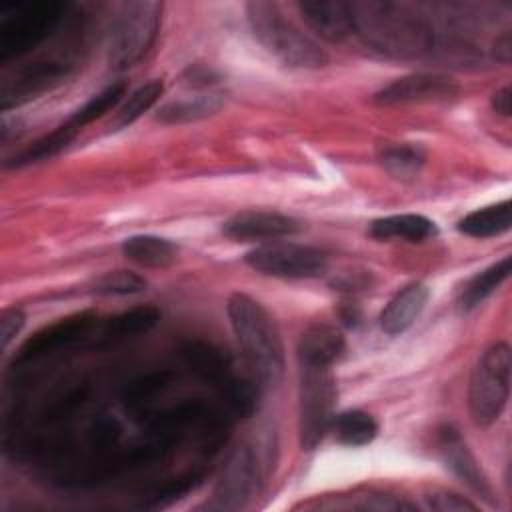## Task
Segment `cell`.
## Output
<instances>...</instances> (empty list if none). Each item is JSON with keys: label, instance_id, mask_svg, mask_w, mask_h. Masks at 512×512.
Instances as JSON below:
<instances>
[{"label": "cell", "instance_id": "obj_1", "mask_svg": "<svg viewBox=\"0 0 512 512\" xmlns=\"http://www.w3.org/2000/svg\"><path fill=\"white\" fill-rule=\"evenodd\" d=\"M354 32L374 50L392 58H414L430 50L434 30L408 4L388 0L350 2Z\"/></svg>", "mask_w": 512, "mask_h": 512}, {"label": "cell", "instance_id": "obj_18", "mask_svg": "<svg viewBox=\"0 0 512 512\" xmlns=\"http://www.w3.org/2000/svg\"><path fill=\"white\" fill-rule=\"evenodd\" d=\"M342 352L344 338L340 330L330 324H312L298 340L300 366H332Z\"/></svg>", "mask_w": 512, "mask_h": 512}, {"label": "cell", "instance_id": "obj_27", "mask_svg": "<svg viewBox=\"0 0 512 512\" xmlns=\"http://www.w3.org/2000/svg\"><path fill=\"white\" fill-rule=\"evenodd\" d=\"M172 382V374L166 370L150 372L132 380L124 390V404L132 414H144L154 404L156 396L162 394Z\"/></svg>", "mask_w": 512, "mask_h": 512}, {"label": "cell", "instance_id": "obj_20", "mask_svg": "<svg viewBox=\"0 0 512 512\" xmlns=\"http://www.w3.org/2000/svg\"><path fill=\"white\" fill-rule=\"evenodd\" d=\"M436 234V224L422 214H394L378 218L370 224V236L376 240L402 238L408 242H422Z\"/></svg>", "mask_w": 512, "mask_h": 512}, {"label": "cell", "instance_id": "obj_4", "mask_svg": "<svg viewBox=\"0 0 512 512\" xmlns=\"http://www.w3.org/2000/svg\"><path fill=\"white\" fill-rule=\"evenodd\" d=\"M246 16L262 46L292 68L316 70L328 64V54L296 28L274 2H248Z\"/></svg>", "mask_w": 512, "mask_h": 512}, {"label": "cell", "instance_id": "obj_32", "mask_svg": "<svg viewBox=\"0 0 512 512\" xmlns=\"http://www.w3.org/2000/svg\"><path fill=\"white\" fill-rule=\"evenodd\" d=\"M198 480H200V476L192 474V472L184 474V476H178V478H172V480H166L146 496V502L142 506H146V508H164V506L172 504L174 500L182 498L186 492H190L198 484Z\"/></svg>", "mask_w": 512, "mask_h": 512}, {"label": "cell", "instance_id": "obj_2", "mask_svg": "<svg viewBox=\"0 0 512 512\" xmlns=\"http://www.w3.org/2000/svg\"><path fill=\"white\" fill-rule=\"evenodd\" d=\"M228 318L248 372L260 388L276 386L284 372V346L274 318L260 302L242 292L228 298Z\"/></svg>", "mask_w": 512, "mask_h": 512}, {"label": "cell", "instance_id": "obj_6", "mask_svg": "<svg viewBox=\"0 0 512 512\" xmlns=\"http://www.w3.org/2000/svg\"><path fill=\"white\" fill-rule=\"evenodd\" d=\"M64 4L52 0L16 2L0 10V62L28 54L46 40L62 18Z\"/></svg>", "mask_w": 512, "mask_h": 512}, {"label": "cell", "instance_id": "obj_19", "mask_svg": "<svg viewBox=\"0 0 512 512\" xmlns=\"http://www.w3.org/2000/svg\"><path fill=\"white\" fill-rule=\"evenodd\" d=\"M160 310L150 304L134 306L130 310H124L120 314H114L108 318L100 328V340L102 342H120L138 334H144L152 330L160 322Z\"/></svg>", "mask_w": 512, "mask_h": 512}, {"label": "cell", "instance_id": "obj_8", "mask_svg": "<svg viewBox=\"0 0 512 512\" xmlns=\"http://www.w3.org/2000/svg\"><path fill=\"white\" fill-rule=\"evenodd\" d=\"M336 384L330 366H300L298 434L304 450H314L334 420Z\"/></svg>", "mask_w": 512, "mask_h": 512}, {"label": "cell", "instance_id": "obj_24", "mask_svg": "<svg viewBox=\"0 0 512 512\" xmlns=\"http://www.w3.org/2000/svg\"><path fill=\"white\" fill-rule=\"evenodd\" d=\"M512 272V256H504L502 260L494 262L492 266L478 272L474 278H470L462 292H460V306L464 310L476 308L480 302H484Z\"/></svg>", "mask_w": 512, "mask_h": 512}, {"label": "cell", "instance_id": "obj_12", "mask_svg": "<svg viewBox=\"0 0 512 512\" xmlns=\"http://www.w3.org/2000/svg\"><path fill=\"white\" fill-rule=\"evenodd\" d=\"M68 76V64L62 60H36L20 66L4 78L0 88V108L6 112L50 92Z\"/></svg>", "mask_w": 512, "mask_h": 512}, {"label": "cell", "instance_id": "obj_9", "mask_svg": "<svg viewBox=\"0 0 512 512\" xmlns=\"http://www.w3.org/2000/svg\"><path fill=\"white\" fill-rule=\"evenodd\" d=\"M244 260L256 272L278 278H316L328 266V258L322 250L276 240L252 248Z\"/></svg>", "mask_w": 512, "mask_h": 512}, {"label": "cell", "instance_id": "obj_29", "mask_svg": "<svg viewBox=\"0 0 512 512\" xmlns=\"http://www.w3.org/2000/svg\"><path fill=\"white\" fill-rule=\"evenodd\" d=\"M424 160H426V156H424L422 148L414 146V144H392L380 152L382 166L394 178H400V180L414 178L420 172Z\"/></svg>", "mask_w": 512, "mask_h": 512}, {"label": "cell", "instance_id": "obj_11", "mask_svg": "<svg viewBox=\"0 0 512 512\" xmlns=\"http://www.w3.org/2000/svg\"><path fill=\"white\" fill-rule=\"evenodd\" d=\"M94 324H96L94 312H76L40 328L18 348L12 362L14 368L38 362L62 348L78 344L92 332Z\"/></svg>", "mask_w": 512, "mask_h": 512}, {"label": "cell", "instance_id": "obj_33", "mask_svg": "<svg viewBox=\"0 0 512 512\" xmlns=\"http://www.w3.org/2000/svg\"><path fill=\"white\" fill-rule=\"evenodd\" d=\"M90 444L94 450L104 454L108 448H114L122 436V424L108 414H102L100 418L94 420L90 428Z\"/></svg>", "mask_w": 512, "mask_h": 512}, {"label": "cell", "instance_id": "obj_13", "mask_svg": "<svg viewBox=\"0 0 512 512\" xmlns=\"http://www.w3.org/2000/svg\"><path fill=\"white\" fill-rule=\"evenodd\" d=\"M458 94V86L452 78L444 74H408L402 76L388 86H384L380 92H376L374 102L384 106H396V104H414V102H434V100H446Z\"/></svg>", "mask_w": 512, "mask_h": 512}, {"label": "cell", "instance_id": "obj_7", "mask_svg": "<svg viewBox=\"0 0 512 512\" xmlns=\"http://www.w3.org/2000/svg\"><path fill=\"white\" fill-rule=\"evenodd\" d=\"M162 4L154 0L126 2L110 32L108 62L114 70H126L140 62L152 48L160 28Z\"/></svg>", "mask_w": 512, "mask_h": 512}, {"label": "cell", "instance_id": "obj_28", "mask_svg": "<svg viewBox=\"0 0 512 512\" xmlns=\"http://www.w3.org/2000/svg\"><path fill=\"white\" fill-rule=\"evenodd\" d=\"M162 90H164L162 80H150V82L142 84L140 88H136L118 108V112L110 124L112 130H120V128L130 126L132 122H136L146 110H150L158 102V98L162 96Z\"/></svg>", "mask_w": 512, "mask_h": 512}, {"label": "cell", "instance_id": "obj_37", "mask_svg": "<svg viewBox=\"0 0 512 512\" xmlns=\"http://www.w3.org/2000/svg\"><path fill=\"white\" fill-rule=\"evenodd\" d=\"M492 108L500 116H510V112H512V90H510V86H502L500 90L494 92Z\"/></svg>", "mask_w": 512, "mask_h": 512}, {"label": "cell", "instance_id": "obj_16", "mask_svg": "<svg viewBox=\"0 0 512 512\" xmlns=\"http://www.w3.org/2000/svg\"><path fill=\"white\" fill-rule=\"evenodd\" d=\"M298 12L308 28L328 42H342L354 32L350 2L302 0L298 2Z\"/></svg>", "mask_w": 512, "mask_h": 512}, {"label": "cell", "instance_id": "obj_17", "mask_svg": "<svg viewBox=\"0 0 512 512\" xmlns=\"http://www.w3.org/2000/svg\"><path fill=\"white\" fill-rule=\"evenodd\" d=\"M428 298H430V290L426 284H422V282L408 284L382 310L380 328L390 336L402 334L422 314Z\"/></svg>", "mask_w": 512, "mask_h": 512}, {"label": "cell", "instance_id": "obj_15", "mask_svg": "<svg viewBox=\"0 0 512 512\" xmlns=\"http://www.w3.org/2000/svg\"><path fill=\"white\" fill-rule=\"evenodd\" d=\"M438 450L442 454V460L446 462V466L470 488L474 490L478 496H482L484 500L492 502V486L486 478V474L482 472L480 464L476 462L474 454L468 450L466 442L462 440V436L450 428L444 426L438 430Z\"/></svg>", "mask_w": 512, "mask_h": 512}, {"label": "cell", "instance_id": "obj_31", "mask_svg": "<svg viewBox=\"0 0 512 512\" xmlns=\"http://www.w3.org/2000/svg\"><path fill=\"white\" fill-rule=\"evenodd\" d=\"M92 290L102 296H130L146 290V280L130 270H114L96 278Z\"/></svg>", "mask_w": 512, "mask_h": 512}, {"label": "cell", "instance_id": "obj_14", "mask_svg": "<svg viewBox=\"0 0 512 512\" xmlns=\"http://www.w3.org/2000/svg\"><path fill=\"white\" fill-rule=\"evenodd\" d=\"M300 224L280 212L270 210H244L230 216L222 224V232L236 242H256V240H276L296 234Z\"/></svg>", "mask_w": 512, "mask_h": 512}, {"label": "cell", "instance_id": "obj_36", "mask_svg": "<svg viewBox=\"0 0 512 512\" xmlns=\"http://www.w3.org/2000/svg\"><path fill=\"white\" fill-rule=\"evenodd\" d=\"M492 56L502 62V64H508L510 58H512V36L510 32H502L494 44H492Z\"/></svg>", "mask_w": 512, "mask_h": 512}, {"label": "cell", "instance_id": "obj_25", "mask_svg": "<svg viewBox=\"0 0 512 512\" xmlns=\"http://www.w3.org/2000/svg\"><path fill=\"white\" fill-rule=\"evenodd\" d=\"M332 430L340 444L358 448L370 444L376 438L378 424L368 412L346 410L332 420Z\"/></svg>", "mask_w": 512, "mask_h": 512}, {"label": "cell", "instance_id": "obj_34", "mask_svg": "<svg viewBox=\"0 0 512 512\" xmlns=\"http://www.w3.org/2000/svg\"><path fill=\"white\" fill-rule=\"evenodd\" d=\"M424 502L432 510L440 512H466V510H476V504H472L468 498L444 490V488H432L424 494Z\"/></svg>", "mask_w": 512, "mask_h": 512}, {"label": "cell", "instance_id": "obj_5", "mask_svg": "<svg viewBox=\"0 0 512 512\" xmlns=\"http://www.w3.org/2000/svg\"><path fill=\"white\" fill-rule=\"evenodd\" d=\"M512 354L506 342L484 350L476 362L468 388V410L476 426L494 424L506 408L510 394Z\"/></svg>", "mask_w": 512, "mask_h": 512}, {"label": "cell", "instance_id": "obj_35", "mask_svg": "<svg viewBox=\"0 0 512 512\" xmlns=\"http://www.w3.org/2000/svg\"><path fill=\"white\" fill-rule=\"evenodd\" d=\"M24 326V314L18 308H6L0 314V342H2V350L8 348V344L16 338V334L22 330Z\"/></svg>", "mask_w": 512, "mask_h": 512}, {"label": "cell", "instance_id": "obj_21", "mask_svg": "<svg viewBox=\"0 0 512 512\" xmlns=\"http://www.w3.org/2000/svg\"><path fill=\"white\" fill-rule=\"evenodd\" d=\"M122 254L138 266L166 268L176 260V246L160 236H130L122 242Z\"/></svg>", "mask_w": 512, "mask_h": 512}, {"label": "cell", "instance_id": "obj_23", "mask_svg": "<svg viewBox=\"0 0 512 512\" xmlns=\"http://www.w3.org/2000/svg\"><path fill=\"white\" fill-rule=\"evenodd\" d=\"M224 104V96L220 92H206L198 96H188L182 100H174L160 108L158 120L164 124H184L194 122L206 116L216 114Z\"/></svg>", "mask_w": 512, "mask_h": 512}, {"label": "cell", "instance_id": "obj_22", "mask_svg": "<svg viewBox=\"0 0 512 512\" xmlns=\"http://www.w3.org/2000/svg\"><path fill=\"white\" fill-rule=\"evenodd\" d=\"M512 226V202L502 200L498 204L474 210L458 222V230L472 238H490L508 232Z\"/></svg>", "mask_w": 512, "mask_h": 512}, {"label": "cell", "instance_id": "obj_30", "mask_svg": "<svg viewBox=\"0 0 512 512\" xmlns=\"http://www.w3.org/2000/svg\"><path fill=\"white\" fill-rule=\"evenodd\" d=\"M126 94V82H116V84H110L106 86L102 92L94 94L84 106H80L70 118L68 122L82 130L86 124L102 118L106 112H110L116 104H120V100L124 98Z\"/></svg>", "mask_w": 512, "mask_h": 512}, {"label": "cell", "instance_id": "obj_10", "mask_svg": "<svg viewBox=\"0 0 512 512\" xmlns=\"http://www.w3.org/2000/svg\"><path fill=\"white\" fill-rule=\"evenodd\" d=\"M260 464L248 444L236 446L222 466L220 478L214 486L210 508L240 510L258 492Z\"/></svg>", "mask_w": 512, "mask_h": 512}, {"label": "cell", "instance_id": "obj_26", "mask_svg": "<svg viewBox=\"0 0 512 512\" xmlns=\"http://www.w3.org/2000/svg\"><path fill=\"white\" fill-rule=\"evenodd\" d=\"M78 134V128H74L68 120L64 124H60L56 130H52L50 134L38 138L36 142H32L28 148H24L18 156L12 158V162H8L6 166H26L32 162H40L46 158L56 156L58 152H62Z\"/></svg>", "mask_w": 512, "mask_h": 512}, {"label": "cell", "instance_id": "obj_3", "mask_svg": "<svg viewBox=\"0 0 512 512\" xmlns=\"http://www.w3.org/2000/svg\"><path fill=\"white\" fill-rule=\"evenodd\" d=\"M182 358L202 382L218 392L236 416L248 418L256 412L260 384L250 372H240L224 350L210 342L190 340L182 346Z\"/></svg>", "mask_w": 512, "mask_h": 512}]
</instances>
